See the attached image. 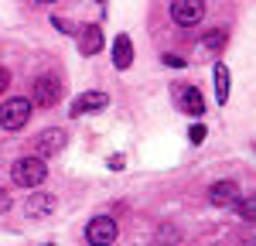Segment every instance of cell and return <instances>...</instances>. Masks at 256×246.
Returning <instances> with one entry per match:
<instances>
[{"label": "cell", "mask_w": 256, "mask_h": 246, "mask_svg": "<svg viewBox=\"0 0 256 246\" xmlns=\"http://www.w3.org/2000/svg\"><path fill=\"white\" fill-rule=\"evenodd\" d=\"M130 62H134V41L126 34H116L113 38V65L123 72V68H130Z\"/></svg>", "instance_id": "obj_11"}, {"label": "cell", "mask_w": 256, "mask_h": 246, "mask_svg": "<svg viewBox=\"0 0 256 246\" xmlns=\"http://www.w3.org/2000/svg\"><path fill=\"white\" fill-rule=\"evenodd\" d=\"M7 208H10V195H7V192H4V188H0V216H4V212H7Z\"/></svg>", "instance_id": "obj_19"}, {"label": "cell", "mask_w": 256, "mask_h": 246, "mask_svg": "<svg viewBox=\"0 0 256 246\" xmlns=\"http://www.w3.org/2000/svg\"><path fill=\"white\" fill-rule=\"evenodd\" d=\"M188 137H192V144H202V140H205V126H202V123H195Z\"/></svg>", "instance_id": "obj_16"}, {"label": "cell", "mask_w": 256, "mask_h": 246, "mask_svg": "<svg viewBox=\"0 0 256 246\" xmlns=\"http://www.w3.org/2000/svg\"><path fill=\"white\" fill-rule=\"evenodd\" d=\"M52 28H58L62 34H72V24H68V20H62V18H52Z\"/></svg>", "instance_id": "obj_17"}, {"label": "cell", "mask_w": 256, "mask_h": 246, "mask_svg": "<svg viewBox=\"0 0 256 246\" xmlns=\"http://www.w3.org/2000/svg\"><path fill=\"white\" fill-rule=\"evenodd\" d=\"M239 198V188L232 182H216L212 188H208V202L218 205V208H229V205H236Z\"/></svg>", "instance_id": "obj_9"}, {"label": "cell", "mask_w": 256, "mask_h": 246, "mask_svg": "<svg viewBox=\"0 0 256 246\" xmlns=\"http://www.w3.org/2000/svg\"><path fill=\"white\" fill-rule=\"evenodd\" d=\"M99 4H106V0H99Z\"/></svg>", "instance_id": "obj_22"}, {"label": "cell", "mask_w": 256, "mask_h": 246, "mask_svg": "<svg viewBox=\"0 0 256 246\" xmlns=\"http://www.w3.org/2000/svg\"><path fill=\"white\" fill-rule=\"evenodd\" d=\"M34 4H55V0H34Z\"/></svg>", "instance_id": "obj_21"}, {"label": "cell", "mask_w": 256, "mask_h": 246, "mask_svg": "<svg viewBox=\"0 0 256 246\" xmlns=\"http://www.w3.org/2000/svg\"><path fill=\"white\" fill-rule=\"evenodd\" d=\"M202 44H205L208 52H222V44H226V31H208V34L202 38Z\"/></svg>", "instance_id": "obj_15"}, {"label": "cell", "mask_w": 256, "mask_h": 246, "mask_svg": "<svg viewBox=\"0 0 256 246\" xmlns=\"http://www.w3.org/2000/svg\"><path fill=\"white\" fill-rule=\"evenodd\" d=\"M10 178H14V184H20V188H38V184H44V178H48L44 158L34 154V158H20V161H14Z\"/></svg>", "instance_id": "obj_1"}, {"label": "cell", "mask_w": 256, "mask_h": 246, "mask_svg": "<svg viewBox=\"0 0 256 246\" xmlns=\"http://www.w3.org/2000/svg\"><path fill=\"white\" fill-rule=\"evenodd\" d=\"M7 86H10V72H7V68H0V92H4Z\"/></svg>", "instance_id": "obj_20"}, {"label": "cell", "mask_w": 256, "mask_h": 246, "mask_svg": "<svg viewBox=\"0 0 256 246\" xmlns=\"http://www.w3.org/2000/svg\"><path fill=\"white\" fill-rule=\"evenodd\" d=\"M171 20L178 28H195L205 20V0H171Z\"/></svg>", "instance_id": "obj_3"}, {"label": "cell", "mask_w": 256, "mask_h": 246, "mask_svg": "<svg viewBox=\"0 0 256 246\" xmlns=\"http://www.w3.org/2000/svg\"><path fill=\"white\" fill-rule=\"evenodd\" d=\"M31 96H34V106H44V110H52L55 102L62 100V86L55 76H38L34 79V86H31Z\"/></svg>", "instance_id": "obj_4"}, {"label": "cell", "mask_w": 256, "mask_h": 246, "mask_svg": "<svg viewBox=\"0 0 256 246\" xmlns=\"http://www.w3.org/2000/svg\"><path fill=\"white\" fill-rule=\"evenodd\" d=\"M31 110H34V102L20 100V96L0 102V126H4V130H20L24 123L31 120Z\"/></svg>", "instance_id": "obj_2"}, {"label": "cell", "mask_w": 256, "mask_h": 246, "mask_svg": "<svg viewBox=\"0 0 256 246\" xmlns=\"http://www.w3.org/2000/svg\"><path fill=\"white\" fill-rule=\"evenodd\" d=\"M164 65H171V68H184V58H178V55H164Z\"/></svg>", "instance_id": "obj_18"}, {"label": "cell", "mask_w": 256, "mask_h": 246, "mask_svg": "<svg viewBox=\"0 0 256 246\" xmlns=\"http://www.w3.org/2000/svg\"><path fill=\"white\" fill-rule=\"evenodd\" d=\"M106 102H110V96H106V92H99V89H92V92H82L79 100L72 102V116H82V113H96V110H106Z\"/></svg>", "instance_id": "obj_8"}, {"label": "cell", "mask_w": 256, "mask_h": 246, "mask_svg": "<svg viewBox=\"0 0 256 246\" xmlns=\"http://www.w3.org/2000/svg\"><path fill=\"white\" fill-rule=\"evenodd\" d=\"M65 130H44L38 140H34V150H38V158H55L62 147H65Z\"/></svg>", "instance_id": "obj_7"}, {"label": "cell", "mask_w": 256, "mask_h": 246, "mask_svg": "<svg viewBox=\"0 0 256 246\" xmlns=\"http://www.w3.org/2000/svg\"><path fill=\"white\" fill-rule=\"evenodd\" d=\"M86 240H89V246H110L113 240H116V222H113L110 216L89 219V226H86Z\"/></svg>", "instance_id": "obj_5"}, {"label": "cell", "mask_w": 256, "mask_h": 246, "mask_svg": "<svg viewBox=\"0 0 256 246\" xmlns=\"http://www.w3.org/2000/svg\"><path fill=\"white\" fill-rule=\"evenodd\" d=\"M55 208H58V198L38 192V195H31V198L24 202V216H28V219H48V216H55Z\"/></svg>", "instance_id": "obj_6"}, {"label": "cell", "mask_w": 256, "mask_h": 246, "mask_svg": "<svg viewBox=\"0 0 256 246\" xmlns=\"http://www.w3.org/2000/svg\"><path fill=\"white\" fill-rule=\"evenodd\" d=\"M212 82H216V100H218V106H226L229 102V68L218 62L216 65V72H212Z\"/></svg>", "instance_id": "obj_12"}, {"label": "cell", "mask_w": 256, "mask_h": 246, "mask_svg": "<svg viewBox=\"0 0 256 246\" xmlns=\"http://www.w3.org/2000/svg\"><path fill=\"white\" fill-rule=\"evenodd\" d=\"M79 52L82 55H99L102 52V31H99V24H86L79 31Z\"/></svg>", "instance_id": "obj_10"}, {"label": "cell", "mask_w": 256, "mask_h": 246, "mask_svg": "<svg viewBox=\"0 0 256 246\" xmlns=\"http://www.w3.org/2000/svg\"><path fill=\"white\" fill-rule=\"evenodd\" d=\"M181 106H184L192 116H202V113H205V100H202V92H198L195 86L181 89Z\"/></svg>", "instance_id": "obj_13"}, {"label": "cell", "mask_w": 256, "mask_h": 246, "mask_svg": "<svg viewBox=\"0 0 256 246\" xmlns=\"http://www.w3.org/2000/svg\"><path fill=\"white\" fill-rule=\"evenodd\" d=\"M232 208H236L246 222H256V195H253V198H236V205H232Z\"/></svg>", "instance_id": "obj_14"}]
</instances>
